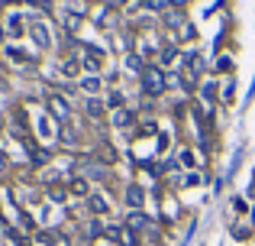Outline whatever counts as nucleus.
I'll return each mask as SVG.
<instances>
[{
  "label": "nucleus",
  "mask_w": 255,
  "mask_h": 246,
  "mask_svg": "<svg viewBox=\"0 0 255 246\" xmlns=\"http://www.w3.org/2000/svg\"><path fill=\"white\" fill-rule=\"evenodd\" d=\"M84 91H87V94H97V91H100V81H97V78H87V81H84Z\"/></svg>",
  "instance_id": "13"
},
{
  "label": "nucleus",
  "mask_w": 255,
  "mask_h": 246,
  "mask_svg": "<svg viewBox=\"0 0 255 246\" xmlns=\"http://www.w3.org/2000/svg\"><path fill=\"white\" fill-rule=\"evenodd\" d=\"M187 68H191V75H200V71H204V58L200 55H187Z\"/></svg>",
  "instance_id": "8"
},
{
  "label": "nucleus",
  "mask_w": 255,
  "mask_h": 246,
  "mask_svg": "<svg viewBox=\"0 0 255 246\" xmlns=\"http://www.w3.org/2000/svg\"><path fill=\"white\" fill-rule=\"evenodd\" d=\"M181 162L184 165H197V159H194V152H181Z\"/></svg>",
  "instance_id": "18"
},
{
  "label": "nucleus",
  "mask_w": 255,
  "mask_h": 246,
  "mask_svg": "<svg viewBox=\"0 0 255 246\" xmlns=\"http://www.w3.org/2000/svg\"><path fill=\"white\" fill-rule=\"evenodd\" d=\"M6 26H10V36H23V19H19L16 13L10 16V23H6Z\"/></svg>",
  "instance_id": "11"
},
{
  "label": "nucleus",
  "mask_w": 255,
  "mask_h": 246,
  "mask_svg": "<svg viewBox=\"0 0 255 246\" xmlns=\"http://www.w3.org/2000/svg\"><path fill=\"white\" fill-rule=\"evenodd\" d=\"M49 198H52V201H62V198H65V188H49Z\"/></svg>",
  "instance_id": "17"
},
{
  "label": "nucleus",
  "mask_w": 255,
  "mask_h": 246,
  "mask_svg": "<svg viewBox=\"0 0 255 246\" xmlns=\"http://www.w3.org/2000/svg\"><path fill=\"white\" fill-rule=\"evenodd\" d=\"M142 188H139V185H129V188H126V204H129V208H142Z\"/></svg>",
  "instance_id": "3"
},
{
  "label": "nucleus",
  "mask_w": 255,
  "mask_h": 246,
  "mask_svg": "<svg viewBox=\"0 0 255 246\" xmlns=\"http://www.w3.org/2000/svg\"><path fill=\"white\" fill-rule=\"evenodd\" d=\"M62 71L65 75H78V58H68V62L62 65Z\"/></svg>",
  "instance_id": "14"
},
{
  "label": "nucleus",
  "mask_w": 255,
  "mask_h": 246,
  "mask_svg": "<svg viewBox=\"0 0 255 246\" xmlns=\"http://www.w3.org/2000/svg\"><path fill=\"white\" fill-rule=\"evenodd\" d=\"M45 243H49V246H71V240L65 234H49V237H45Z\"/></svg>",
  "instance_id": "9"
},
{
  "label": "nucleus",
  "mask_w": 255,
  "mask_h": 246,
  "mask_svg": "<svg viewBox=\"0 0 255 246\" xmlns=\"http://www.w3.org/2000/svg\"><path fill=\"white\" fill-rule=\"evenodd\" d=\"M126 227H129V234L132 230H142V227H149V217L136 211V214H129V224H126Z\"/></svg>",
  "instance_id": "5"
},
{
  "label": "nucleus",
  "mask_w": 255,
  "mask_h": 246,
  "mask_svg": "<svg viewBox=\"0 0 255 246\" xmlns=\"http://www.w3.org/2000/svg\"><path fill=\"white\" fill-rule=\"evenodd\" d=\"M71 191H75V195H87V182L84 178H75V182H71Z\"/></svg>",
  "instance_id": "12"
},
{
  "label": "nucleus",
  "mask_w": 255,
  "mask_h": 246,
  "mask_svg": "<svg viewBox=\"0 0 255 246\" xmlns=\"http://www.w3.org/2000/svg\"><path fill=\"white\" fill-rule=\"evenodd\" d=\"M142 58H145V62H152V58H155V49H152V45H142Z\"/></svg>",
  "instance_id": "19"
},
{
  "label": "nucleus",
  "mask_w": 255,
  "mask_h": 246,
  "mask_svg": "<svg viewBox=\"0 0 255 246\" xmlns=\"http://www.w3.org/2000/svg\"><path fill=\"white\" fill-rule=\"evenodd\" d=\"M184 3H187V0H171V6H178V10H181Z\"/></svg>",
  "instance_id": "23"
},
{
  "label": "nucleus",
  "mask_w": 255,
  "mask_h": 246,
  "mask_svg": "<svg viewBox=\"0 0 255 246\" xmlns=\"http://www.w3.org/2000/svg\"><path fill=\"white\" fill-rule=\"evenodd\" d=\"M165 23H168V26H181V13H178V10L165 13Z\"/></svg>",
  "instance_id": "15"
},
{
  "label": "nucleus",
  "mask_w": 255,
  "mask_h": 246,
  "mask_svg": "<svg viewBox=\"0 0 255 246\" xmlns=\"http://www.w3.org/2000/svg\"><path fill=\"white\" fill-rule=\"evenodd\" d=\"M32 39H36L39 45H42V49H49V36H45V26H32Z\"/></svg>",
  "instance_id": "7"
},
{
  "label": "nucleus",
  "mask_w": 255,
  "mask_h": 246,
  "mask_svg": "<svg viewBox=\"0 0 255 246\" xmlns=\"http://www.w3.org/2000/svg\"><path fill=\"white\" fill-rule=\"evenodd\" d=\"M49 114H55L62 123H68V117H71V110H68V104L62 101L58 94H49Z\"/></svg>",
  "instance_id": "2"
},
{
  "label": "nucleus",
  "mask_w": 255,
  "mask_h": 246,
  "mask_svg": "<svg viewBox=\"0 0 255 246\" xmlns=\"http://www.w3.org/2000/svg\"><path fill=\"white\" fill-rule=\"evenodd\" d=\"M142 88L149 91V94H162V91L168 88V78H165L162 71H145L142 75Z\"/></svg>",
  "instance_id": "1"
},
{
  "label": "nucleus",
  "mask_w": 255,
  "mask_h": 246,
  "mask_svg": "<svg viewBox=\"0 0 255 246\" xmlns=\"http://www.w3.org/2000/svg\"><path fill=\"white\" fill-rule=\"evenodd\" d=\"M87 208H91V214H107V201L100 195H91V198H87Z\"/></svg>",
  "instance_id": "4"
},
{
  "label": "nucleus",
  "mask_w": 255,
  "mask_h": 246,
  "mask_svg": "<svg viewBox=\"0 0 255 246\" xmlns=\"http://www.w3.org/2000/svg\"><path fill=\"white\" fill-rule=\"evenodd\" d=\"M145 6H149V10H162L165 0H145Z\"/></svg>",
  "instance_id": "20"
},
{
  "label": "nucleus",
  "mask_w": 255,
  "mask_h": 246,
  "mask_svg": "<svg viewBox=\"0 0 255 246\" xmlns=\"http://www.w3.org/2000/svg\"><path fill=\"white\" fill-rule=\"evenodd\" d=\"M6 169V156H3V152H0V172H3Z\"/></svg>",
  "instance_id": "22"
},
{
  "label": "nucleus",
  "mask_w": 255,
  "mask_h": 246,
  "mask_svg": "<svg viewBox=\"0 0 255 246\" xmlns=\"http://www.w3.org/2000/svg\"><path fill=\"white\" fill-rule=\"evenodd\" d=\"M87 114L97 117V114H100V104H97V101H91V104H87Z\"/></svg>",
  "instance_id": "21"
},
{
  "label": "nucleus",
  "mask_w": 255,
  "mask_h": 246,
  "mask_svg": "<svg viewBox=\"0 0 255 246\" xmlns=\"http://www.w3.org/2000/svg\"><path fill=\"white\" fill-rule=\"evenodd\" d=\"M84 68H87V71H97V68H100V52H97V49H87Z\"/></svg>",
  "instance_id": "6"
},
{
  "label": "nucleus",
  "mask_w": 255,
  "mask_h": 246,
  "mask_svg": "<svg viewBox=\"0 0 255 246\" xmlns=\"http://www.w3.org/2000/svg\"><path fill=\"white\" fill-rule=\"evenodd\" d=\"M113 123H117V126H129L132 114H129V110H117V114H113Z\"/></svg>",
  "instance_id": "10"
},
{
  "label": "nucleus",
  "mask_w": 255,
  "mask_h": 246,
  "mask_svg": "<svg viewBox=\"0 0 255 246\" xmlns=\"http://www.w3.org/2000/svg\"><path fill=\"white\" fill-rule=\"evenodd\" d=\"M174 58H178V49H165V55H162V62H165V65H171V62H174Z\"/></svg>",
  "instance_id": "16"
}]
</instances>
